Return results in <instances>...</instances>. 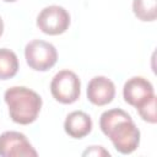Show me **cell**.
I'll list each match as a JSON object with an SVG mask.
<instances>
[{
    "mask_svg": "<svg viewBox=\"0 0 157 157\" xmlns=\"http://www.w3.org/2000/svg\"><path fill=\"white\" fill-rule=\"evenodd\" d=\"M102 132L110 139L114 148L123 153H132L140 144V130L130 114L120 108H113L102 113L99 118Z\"/></svg>",
    "mask_w": 157,
    "mask_h": 157,
    "instance_id": "6da1fadb",
    "label": "cell"
},
{
    "mask_svg": "<svg viewBox=\"0 0 157 157\" xmlns=\"http://www.w3.org/2000/svg\"><path fill=\"white\" fill-rule=\"evenodd\" d=\"M4 99L9 107L10 118L21 125L33 123L40 112L42 98L31 88L13 86L5 91Z\"/></svg>",
    "mask_w": 157,
    "mask_h": 157,
    "instance_id": "7a4b0ae2",
    "label": "cell"
},
{
    "mask_svg": "<svg viewBox=\"0 0 157 157\" xmlns=\"http://www.w3.org/2000/svg\"><path fill=\"white\" fill-rule=\"evenodd\" d=\"M25 58L27 65L34 71H48L58 60L55 47L45 40L33 39L25 48Z\"/></svg>",
    "mask_w": 157,
    "mask_h": 157,
    "instance_id": "3957f363",
    "label": "cell"
},
{
    "mask_svg": "<svg viewBox=\"0 0 157 157\" xmlns=\"http://www.w3.org/2000/svg\"><path fill=\"white\" fill-rule=\"evenodd\" d=\"M50 93L55 101L63 104L76 102L81 93V82L78 76L70 70H61L50 82Z\"/></svg>",
    "mask_w": 157,
    "mask_h": 157,
    "instance_id": "277c9868",
    "label": "cell"
},
{
    "mask_svg": "<svg viewBox=\"0 0 157 157\" xmlns=\"http://www.w3.org/2000/svg\"><path fill=\"white\" fill-rule=\"evenodd\" d=\"M70 26L69 12L59 5L44 7L37 16V27L45 34L58 36L66 32Z\"/></svg>",
    "mask_w": 157,
    "mask_h": 157,
    "instance_id": "5b68a950",
    "label": "cell"
},
{
    "mask_svg": "<svg viewBox=\"0 0 157 157\" xmlns=\"http://www.w3.org/2000/svg\"><path fill=\"white\" fill-rule=\"evenodd\" d=\"M38 153L26 135L18 131H5L0 135L1 157H36Z\"/></svg>",
    "mask_w": 157,
    "mask_h": 157,
    "instance_id": "8992f818",
    "label": "cell"
},
{
    "mask_svg": "<svg viewBox=\"0 0 157 157\" xmlns=\"http://www.w3.org/2000/svg\"><path fill=\"white\" fill-rule=\"evenodd\" d=\"M152 96H155L153 86L145 77L134 76L124 83V87H123L124 101L135 108L144 104Z\"/></svg>",
    "mask_w": 157,
    "mask_h": 157,
    "instance_id": "52a82bcc",
    "label": "cell"
},
{
    "mask_svg": "<svg viewBox=\"0 0 157 157\" xmlns=\"http://www.w3.org/2000/svg\"><path fill=\"white\" fill-rule=\"evenodd\" d=\"M114 96L115 86L105 76H96L87 85V98L94 105H105L113 101Z\"/></svg>",
    "mask_w": 157,
    "mask_h": 157,
    "instance_id": "ba28073f",
    "label": "cell"
},
{
    "mask_svg": "<svg viewBox=\"0 0 157 157\" xmlns=\"http://www.w3.org/2000/svg\"><path fill=\"white\" fill-rule=\"evenodd\" d=\"M65 132L72 139H82L92 130V119L82 110L71 112L64 121Z\"/></svg>",
    "mask_w": 157,
    "mask_h": 157,
    "instance_id": "9c48e42d",
    "label": "cell"
},
{
    "mask_svg": "<svg viewBox=\"0 0 157 157\" xmlns=\"http://www.w3.org/2000/svg\"><path fill=\"white\" fill-rule=\"evenodd\" d=\"M18 71L17 55L6 48L0 49V80L12 78Z\"/></svg>",
    "mask_w": 157,
    "mask_h": 157,
    "instance_id": "30bf717a",
    "label": "cell"
},
{
    "mask_svg": "<svg viewBox=\"0 0 157 157\" xmlns=\"http://www.w3.org/2000/svg\"><path fill=\"white\" fill-rule=\"evenodd\" d=\"M132 11L144 22H153L157 18V0H134Z\"/></svg>",
    "mask_w": 157,
    "mask_h": 157,
    "instance_id": "8fae6325",
    "label": "cell"
},
{
    "mask_svg": "<svg viewBox=\"0 0 157 157\" xmlns=\"http://www.w3.org/2000/svg\"><path fill=\"white\" fill-rule=\"evenodd\" d=\"M139 115L142 118V120L150 123V124H156L157 121V113H156V96H152L148 101H146L144 104L136 108Z\"/></svg>",
    "mask_w": 157,
    "mask_h": 157,
    "instance_id": "7c38bea8",
    "label": "cell"
},
{
    "mask_svg": "<svg viewBox=\"0 0 157 157\" xmlns=\"http://www.w3.org/2000/svg\"><path fill=\"white\" fill-rule=\"evenodd\" d=\"M83 156H110V153L108 151H105L102 146H91L90 148H87L83 153Z\"/></svg>",
    "mask_w": 157,
    "mask_h": 157,
    "instance_id": "4fadbf2b",
    "label": "cell"
},
{
    "mask_svg": "<svg viewBox=\"0 0 157 157\" xmlns=\"http://www.w3.org/2000/svg\"><path fill=\"white\" fill-rule=\"evenodd\" d=\"M2 32H4V22H2V20H1V17H0V37H1V34H2Z\"/></svg>",
    "mask_w": 157,
    "mask_h": 157,
    "instance_id": "5bb4252c",
    "label": "cell"
},
{
    "mask_svg": "<svg viewBox=\"0 0 157 157\" xmlns=\"http://www.w3.org/2000/svg\"><path fill=\"white\" fill-rule=\"evenodd\" d=\"M2 1H5V2H15L17 0H2Z\"/></svg>",
    "mask_w": 157,
    "mask_h": 157,
    "instance_id": "9a60e30c",
    "label": "cell"
}]
</instances>
